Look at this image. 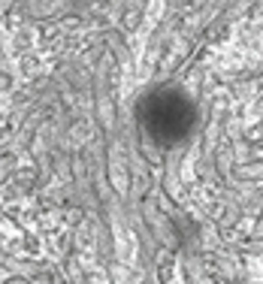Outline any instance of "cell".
Wrapping results in <instances>:
<instances>
[{"label":"cell","mask_w":263,"mask_h":284,"mask_svg":"<svg viewBox=\"0 0 263 284\" xmlns=\"http://www.w3.org/2000/svg\"><path fill=\"white\" fill-rule=\"evenodd\" d=\"M139 121L161 148H179L197 127V106L182 88H161L142 100Z\"/></svg>","instance_id":"1"}]
</instances>
